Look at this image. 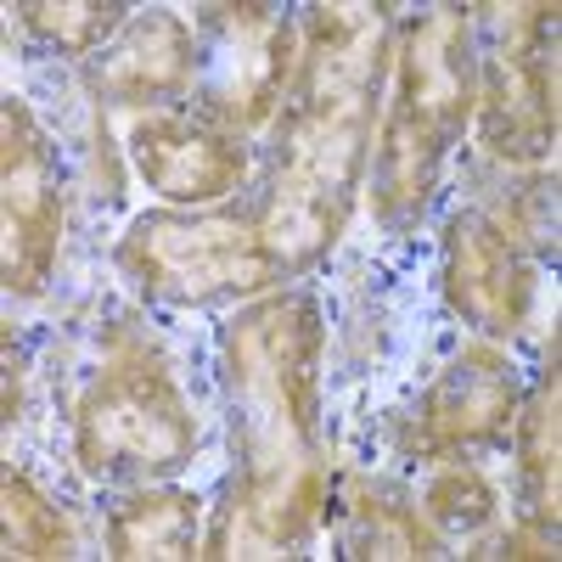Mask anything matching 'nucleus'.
Listing matches in <instances>:
<instances>
[{
	"mask_svg": "<svg viewBox=\"0 0 562 562\" xmlns=\"http://www.w3.org/2000/svg\"><path fill=\"white\" fill-rule=\"evenodd\" d=\"M394 108L439 135H450L467 119V108H473V74L461 63V18L456 12H434L405 45Z\"/></svg>",
	"mask_w": 562,
	"mask_h": 562,
	"instance_id": "nucleus-9",
	"label": "nucleus"
},
{
	"mask_svg": "<svg viewBox=\"0 0 562 562\" xmlns=\"http://www.w3.org/2000/svg\"><path fill=\"white\" fill-rule=\"evenodd\" d=\"M23 23L45 40H57L63 52H97V45L124 23V7L113 0H68V7H52V0H23Z\"/></svg>",
	"mask_w": 562,
	"mask_h": 562,
	"instance_id": "nucleus-13",
	"label": "nucleus"
},
{
	"mask_svg": "<svg viewBox=\"0 0 562 562\" xmlns=\"http://www.w3.org/2000/svg\"><path fill=\"white\" fill-rule=\"evenodd\" d=\"M445 281H450V304L473 326H484L495 338L518 333L524 304H529V270L518 265V254H512L501 231L461 220L450 231V276Z\"/></svg>",
	"mask_w": 562,
	"mask_h": 562,
	"instance_id": "nucleus-8",
	"label": "nucleus"
},
{
	"mask_svg": "<svg viewBox=\"0 0 562 562\" xmlns=\"http://www.w3.org/2000/svg\"><path fill=\"white\" fill-rule=\"evenodd\" d=\"M74 450L85 473H108L119 461L180 467L198 450V416L180 400L169 366L135 338H113L97 383L74 416Z\"/></svg>",
	"mask_w": 562,
	"mask_h": 562,
	"instance_id": "nucleus-2",
	"label": "nucleus"
},
{
	"mask_svg": "<svg viewBox=\"0 0 562 562\" xmlns=\"http://www.w3.org/2000/svg\"><path fill=\"white\" fill-rule=\"evenodd\" d=\"M0 180H7V288L40 293L57 265V243H63V198L52 192L45 140H40L29 108H18V102H7Z\"/></svg>",
	"mask_w": 562,
	"mask_h": 562,
	"instance_id": "nucleus-5",
	"label": "nucleus"
},
{
	"mask_svg": "<svg viewBox=\"0 0 562 562\" xmlns=\"http://www.w3.org/2000/svg\"><path fill=\"white\" fill-rule=\"evenodd\" d=\"M321 315L310 299H270L231 326V383L248 405V490L281 479L315 422Z\"/></svg>",
	"mask_w": 562,
	"mask_h": 562,
	"instance_id": "nucleus-1",
	"label": "nucleus"
},
{
	"mask_svg": "<svg viewBox=\"0 0 562 562\" xmlns=\"http://www.w3.org/2000/svg\"><path fill=\"white\" fill-rule=\"evenodd\" d=\"M130 153H135V169L147 175V186L169 203H214L225 192H237L248 175V153L231 135H214L169 113L135 119Z\"/></svg>",
	"mask_w": 562,
	"mask_h": 562,
	"instance_id": "nucleus-6",
	"label": "nucleus"
},
{
	"mask_svg": "<svg viewBox=\"0 0 562 562\" xmlns=\"http://www.w3.org/2000/svg\"><path fill=\"white\" fill-rule=\"evenodd\" d=\"M512 416V366L495 349H467L456 371L428 394L422 422L411 434V450L422 456H445L456 445H473L506 428Z\"/></svg>",
	"mask_w": 562,
	"mask_h": 562,
	"instance_id": "nucleus-7",
	"label": "nucleus"
},
{
	"mask_svg": "<svg viewBox=\"0 0 562 562\" xmlns=\"http://www.w3.org/2000/svg\"><path fill=\"white\" fill-rule=\"evenodd\" d=\"M124 265L169 299H209V293H254L276 281L281 259L270 254L265 231L237 220H147L124 243Z\"/></svg>",
	"mask_w": 562,
	"mask_h": 562,
	"instance_id": "nucleus-3",
	"label": "nucleus"
},
{
	"mask_svg": "<svg viewBox=\"0 0 562 562\" xmlns=\"http://www.w3.org/2000/svg\"><path fill=\"white\" fill-rule=\"evenodd\" d=\"M422 506H428V518L434 524H450V529H473L490 518V484L473 473V467H445V473L428 484V495H422Z\"/></svg>",
	"mask_w": 562,
	"mask_h": 562,
	"instance_id": "nucleus-15",
	"label": "nucleus"
},
{
	"mask_svg": "<svg viewBox=\"0 0 562 562\" xmlns=\"http://www.w3.org/2000/svg\"><path fill=\"white\" fill-rule=\"evenodd\" d=\"M186 79H192V34L169 12H147L130 23L124 45L102 63L97 90H108L119 102H153L180 90Z\"/></svg>",
	"mask_w": 562,
	"mask_h": 562,
	"instance_id": "nucleus-10",
	"label": "nucleus"
},
{
	"mask_svg": "<svg viewBox=\"0 0 562 562\" xmlns=\"http://www.w3.org/2000/svg\"><path fill=\"white\" fill-rule=\"evenodd\" d=\"M524 473L535 484V501H540V524H557V371L546 378V389L535 394L529 416H524Z\"/></svg>",
	"mask_w": 562,
	"mask_h": 562,
	"instance_id": "nucleus-14",
	"label": "nucleus"
},
{
	"mask_svg": "<svg viewBox=\"0 0 562 562\" xmlns=\"http://www.w3.org/2000/svg\"><path fill=\"white\" fill-rule=\"evenodd\" d=\"M0 512H7V551H18V557H68L74 551L68 518L23 473H7V484H0Z\"/></svg>",
	"mask_w": 562,
	"mask_h": 562,
	"instance_id": "nucleus-12",
	"label": "nucleus"
},
{
	"mask_svg": "<svg viewBox=\"0 0 562 562\" xmlns=\"http://www.w3.org/2000/svg\"><path fill=\"white\" fill-rule=\"evenodd\" d=\"M546 12L557 7H506L512 34L506 52L484 68V108H479V130L484 147L501 158H540L557 135V102H551V68L540 57V29Z\"/></svg>",
	"mask_w": 562,
	"mask_h": 562,
	"instance_id": "nucleus-4",
	"label": "nucleus"
},
{
	"mask_svg": "<svg viewBox=\"0 0 562 562\" xmlns=\"http://www.w3.org/2000/svg\"><path fill=\"white\" fill-rule=\"evenodd\" d=\"M506 546H512L506 557H551V540H540V535H529V529H518Z\"/></svg>",
	"mask_w": 562,
	"mask_h": 562,
	"instance_id": "nucleus-16",
	"label": "nucleus"
},
{
	"mask_svg": "<svg viewBox=\"0 0 562 562\" xmlns=\"http://www.w3.org/2000/svg\"><path fill=\"white\" fill-rule=\"evenodd\" d=\"M198 501L186 490H147L113 512V557H192Z\"/></svg>",
	"mask_w": 562,
	"mask_h": 562,
	"instance_id": "nucleus-11",
	"label": "nucleus"
}]
</instances>
